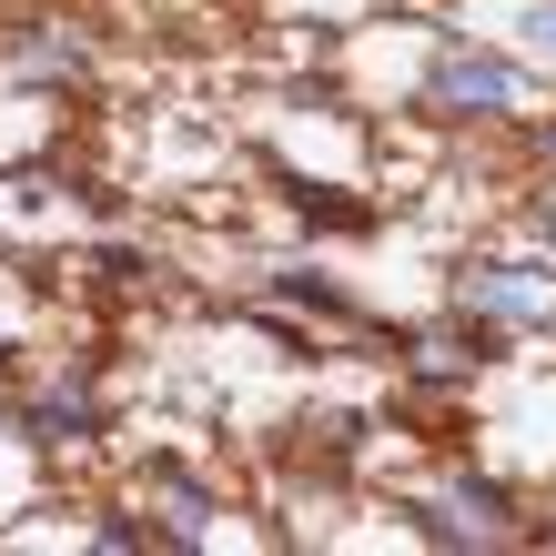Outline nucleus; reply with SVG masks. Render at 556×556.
Instances as JSON below:
<instances>
[{"label": "nucleus", "mask_w": 556, "mask_h": 556, "mask_svg": "<svg viewBox=\"0 0 556 556\" xmlns=\"http://www.w3.org/2000/svg\"><path fill=\"white\" fill-rule=\"evenodd\" d=\"M435 102L445 112H527V72L485 61V51H455V61H435Z\"/></svg>", "instance_id": "obj_2"}, {"label": "nucleus", "mask_w": 556, "mask_h": 556, "mask_svg": "<svg viewBox=\"0 0 556 556\" xmlns=\"http://www.w3.org/2000/svg\"><path fill=\"white\" fill-rule=\"evenodd\" d=\"M30 425H41V435H91V395H81V384H61V395H41Z\"/></svg>", "instance_id": "obj_3"}, {"label": "nucleus", "mask_w": 556, "mask_h": 556, "mask_svg": "<svg viewBox=\"0 0 556 556\" xmlns=\"http://www.w3.org/2000/svg\"><path fill=\"white\" fill-rule=\"evenodd\" d=\"M466 314H485V324H546L556 314V274H536V264H476L466 274Z\"/></svg>", "instance_id": "obj_1"}, {"label": "nucleus", "mask_w": 556, "mask_h": 556, "mask_svg": "<svg viewBox=\"0 0 556 556\" xmlns=\"http://www.w3.org/2000/svg\"><path fill=\"white\" fill-rule=\"evenodd\" d=\"M21 72H30V81H41V72H81V41H30Z\"/></svg>", "instance_id": "obj_4"}, {"label": "nucleus", "mask_w": 556, "mask_h": 556, "mask_svg": "<svg viewBox=\"0 0 556 556\" xmlns=\"http://www.w3.org/2000/svg\"><path fill=\"white\" fill-rule=\"evenodd\" d=\"M516 30H527V41L556 61V0H527V21H516Z\"/></svg>", "instance_id": "obj_6"}, {"label": "nucleus", "mask_w": 556, "mask_h": 556, "mask_svg": "<svg viewBox=\"0 0 556 556\" xmlns=\"http://www.w3.org/2000/svg\"><path fill=\"white\" fill-rule=\"evenodd\" d=\"M314 223H375V203H334V192H304Z\"/></svg>", "instance_id": "obj_5"}, {"label": "nucleus", "mask_w": 556, "mask_h": 556, "mask_svg": "<svg viewBox=\"0 0 556 556\" xmlns=\"http://www.w3.org/2000/svg\"><path fill=\"white\" fill-rule=\"evenodd\" d=\"M283 293H304V304H324V314H344V293L324 283V274H283Z\"/></svg>", "instance_id": "obj_7"}]
</instances>
